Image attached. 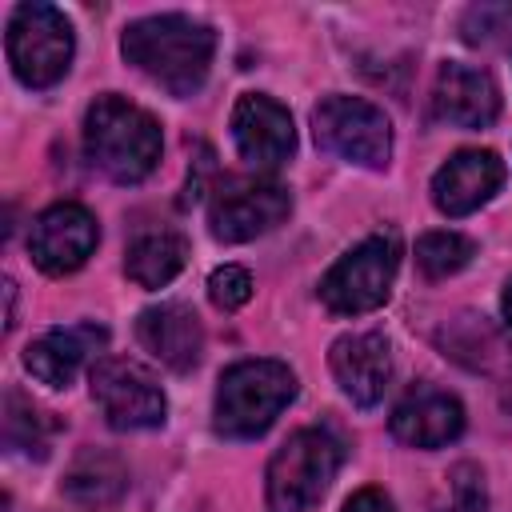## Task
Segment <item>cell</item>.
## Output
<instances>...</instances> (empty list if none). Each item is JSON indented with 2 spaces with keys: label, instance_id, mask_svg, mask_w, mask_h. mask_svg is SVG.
<instances>
[{
  "label": "cell",
  "instance_id": "6da1fadb",
  "mask_svg": "<svg viewBox=\"0 0 512 512\" xmlns=\"http://www.w3.org/2000/svg\"><path fill=\"white\" fill-rule=\"evenodd\" d=\"M124 60L172 96H192L208 80L216 56V32L184 12H160L132 20L120 36Z\"/></svg>",
  "mask_w": 512,
  "mask_h": 512
},
{
  "label": "cell",
  "instance_id": "7a4b0ae2",
  "mask_svg": "<svg viewBox=\"0 0 512 512\" xmlns=\"http://www.w3.org/2000/svg\"><path fill=\"white\" fill-rule=\"evenodd\" d=\"M160 124L140 104L104 92L84 112V152L116 184H140L160 164Z\"/></svg>",
  "mask_w": 512,
  "mask_h": 512
},
{
  "label": "cell",
  "instance_id": "3957f363",
  "mask_svg": "<svg viewBox=\"0 0 512 512\" xmlns=\"http://www.w3.org/2000/svg\"><path fill=\"white\" fill-rule=\"evenodd\" d=\"M296 376L280 360H240L216 384V432L228 440H256L292 404Z\"/></svg>",
  "mask_w": 512,
  "mask_h": 512
},
{
  "label": "cell",
  "instance_id": "277c9868",
  "mask_svg": "<svg viewBox=\"0 0 512 512\" xmlns=\"http://www.w3.org/2000/svg\"><path fill=\"white\" fill-rule=\"evenodd\" d=\"M340 460L344 448L328 428L292 432L268 460V476H264L268 512H308L328 492Z\"/></svg>",
  "mask_w": 512,
  "mask_h": 512
},
{
  "label": "cell",
  "instance_id": "5b68a950",
  "mask_svg": "<svg viewBox=\"0 0 512 512\" xmlns=\"http://www.w3.org/2000/svg\"><path fill=\"white\" fill-rule=\"evenodd\" d=\"M4 48L24 88H52L56 80H64L76 52L72 20L52 4H20L8 16Z\"/></svg>",
  "mask_w": 512,
  "mask_h": 512
},
{
  "label": "cell",
  "instance_id": "8992f818",
  "mask_svg": "<svg viewBox=\"0 0 512 512\" xmlns=\"http://www.w3.org/2000/svg\"><path fill=\"white\" fill-rule=\"evenodd\" d=\"M400 268V244L396 236H368L352 252H344L320 280V300L336 316H360L388 300L392 280Z\"/></svg>",
  "mask_w": 512,
  "mask_h": 512
},
{
  "label": "cell",
  "instance_id": "52a82bcc",
  "mask_svg": "<svg viewBox=\"0 0 512 512\" xmlns=\"http://www.w3.org/2000/svg\"><path fill=\"white\" fill-rule=\"evenodd\" d=\"M312 136L324 152L360 168H384L392 156L388 116L360 96H324L312 108Z\"/></svg>",
  "mask_w": 512,
  "mask_h": 512
},
{
  "label": "cell",
  "instance_id": "ba28073f",
  "mask_svg": "<svg viewBox=\"0 0 512 512\" xmlns=\"http://www.w3.org/2000/svg\"><path fill=\"white\" fill-rule=\"evenodd\" d=\"M92 400L100 404L104 420L120 432L160 428L168 416V400L152 372L124 356H104L92 364Z\"/></svg>",
  "mask_w": 512,
  "mask_h": 512
},
{
  "label": "cell",
  "instance_id": "9c48e42d",
  "mask_svg": "<svg viewBox=\"0 0 512 512\" xmlns=\"http://www.w3.org/2000/svg\"><path fill=\"white\" fill-rule=\"evenodd\" d=\"M292 212V196L276 180H232L212 196L208 228L224 244H244L276 224H284Z\"/></svg>",
  "mask_w": 512,
  "mask_h": 512
},
{
  "label": "cell",
  "instance_id": "30bf717a",
  "mask_svg": "<svg viewBox=\"0 0 512 512\" xmlns=\"http://www.w3.org/2000/svg\"><path fill=\"white\" fill-rule=\"evenodd\" d=\"M100 228L96 216L76 204V200H60L52 208H44L32 228H28V256L40 272L48 276H68L76 272L92 252H96Z\"/></svg>",
  "mask_w": 512,
  "mask_h": 512
},
{
  "label": "cell",
  "instance_id": "8fae6325",
  "mask_svg": "<svg viewBox=\"0 0 512 512\" xmlns=\"http://www.w3.org/2000/svg\"><path fill=\"white\" fill-rule=\"evenodd\" d=\"M232 140L252 168H280L296 148V128L280 100L248 92L232 108Z\"/></svg>",
  "mask_w": 512,
  "mask_h": 512
},
{
  "label": "cell",
  "instance_id": "7c38bea8",
  "mask_svg": "<svg viewBox=\"0 0 512 512\" xmlns=\"http://www.w3.org/2000/svg\"><path fill=\"white\" fill-rule=\"evenodd\" d=\"M504 184V160L488 148H464L456 156H448L436 176H432V204L460 220L468 212H476L480 204H488Z\"/></svg>",
  "mask_w": 512,
  "mask_h": 512
},
{
  "label": "cell",
  "instance_id": "4fadbf2b",
  "mask_svg": "<svg viewBox=\"0 0 512 512\" xmlns=\"http://www.w3.org/2000/svg\"><path fill=\"white\" fill-rule=\"evenodd\" d=\"M332 376L340 384V392L356 404V408H372L380 404L388 380H392V348L384 332H352L340 336L328 352Z\"/></svg>",
  "mask_w": 512,
  "mask_h": 512
},
{
  "label": "cell",
  "instance_id": "5bb4252c",
  "mask_svg": "<svg viewBox=\"0 0 512 512\" xmlns=\"http://www.w3.org/2000/svg\"><path fill=\"white\" fill-rule=\"evenodd\" d=\"M392 436L408 448H444L464 432V404L432 384H416L392 408Z\"/></svg>",
  "mask_w": 512,
  "mask_h": 512
},
{
  "label": "cell",
  "instance_id": "9a60e30c",
  "mask_svg": "<svg viewBox=\"0 0 512 512\" xmlns=\"http://www.w3.org/2000/svg\"><path fill=\"white\" fill-rule=\"evenodd\" d=\"M432 112L456 128H488L500 116V88L484 68L444 64L432 88Z\"/></svg>",
  "mask_w": 512,
  "mask_h": 512
},
{
  "label": "cell",
  "instance_id": "2e32d148",
  "mask_svg": "<svg viewBox=\"0 0 512 512\" xmlns=\"http://www.w3.org/2000/svg\"><path fill=\"white\" fill-rule=\"evenodd\" d=\"M136 340L144 344V352H152L172 372H192L200 364V352H204L200 316L180 300L144 308L136 320Z\"/></svg>",
  "mask_w": 512,
  "mask_h": 512
},
{
  "label": "cell",
  "instance_id": "e0dca14e",
  "mask_svg": "<svg viewBox=\"0 0 512 512\" xmlns=\"http://www.w3.org/2000/svg\"><path fill=\"white\" fill-rule=\"evenodd\" d=\"M108 344V328L104 324H68V328H52L44 332L36 344H28L24 352V368L48 384V388H68L76 380V372Z\"/></svg>",
  "mask_w": 512,
  "mask_h": 512
},
{
  "label": "cell",
  "instance_id": "ac0fdd59",
  "mask_svg": "<svg viewBox=\"0 0 512 512\" xmlns=\"http://www.w3.org/2000/svg\"><path fill=\"white\" fill-rule=\"evenodd\" d=\"M60 488L80 508H108L128 492V464L108 448H84L68 464Z\"/></svg>",
  "mask_w": 512,
  "mask_h": 512
},
{
  "label": "cell",
  "instance_id": "d6986e66",
  "mask_svg": "<svg viewBox=\"0 0 512 512\" xmlns=\"http://www.w3.org/2000/svg\"><path fill=\"white\" fill-rule=\"evenodd\" d=\"M184 264H188V240L172 228H156V232L136 236L128 244V256H124V272L140 288H164L168 280L180 276Z\"/></svg>",
  "mask_w": 512,
  "mask_h": 512
},
{
  "label": "cell",
  "instance_id": "ffe728a7",
  "mask_svg": "<svg viewBox=\"0 0 512 512\" xmlns=\"http://www.w3.org/2000/svg\"><path fill=\"white\" fill-rule=\"evenodd\" d=\"M52 432H56V420L48 412H40L32 400H24L12 388L4 392V444L12 452L44 460L48 444H52Z\"/></svg>",
  "mask_w": 512,
  "mask_h": 512
},
{
  "label": "cell",
  "instance_id": "44dd1931",
  "mask_svg": "<svg viewBox=\"0 0 512 512\" xmlns=\"http://www.w3.org/2000/svg\"><path fill=\"white\" fill-rule=\"evenodd\" d=\"M476 256V244L452 228H440V232H424L416 240V264L428 280H448L456 276L460 268H468V260Z\"/></svg>",
  "mask_w": 512,
  "mask_h": 512
},
{
  "label": "cell",
  "instance_id": "7402d4cb",
  "mask_svg": "<svg viewBox=\"0 0 512 512\" xmlns=\"http://www.w3.org/2000/svg\"><path fill=\"white\" fill-rule=\"evenodd\" d=\"M512 24V4H472L460 20V32L468 44H492Z\"/></svg>",
  "mask_w": 512,
  "mask_h": 512
},
{
  "label": "cell",
  "instance_id": "603a6c76",
  "mask_svg": "<svg viewBox=\"0 0 512 512\" xmlns=\"http://www.w3.org/2000/svg\"><path fill=\"white\" fill-rule=\"evenodd\" d=\"M208 296H212L216 308L236 312V308L248 304V296H252V276H248L240 264H224V268H216V272L208 276Z\"/></svg>",
  "mask_w": 512,
  "mask_h": 512
},
{
  "label": "cell",
  "instance_id": "cb8c5ba5",
  "mask_svg": "<svg viewBox=\"0 0 512 512\" xmlns=\"http://www.w3.org/2000/svg\"><path fill=\"white\" fill-rule=\"evenodd\" d=\"M452 504L456 512H484L488 508V492H484V472L464 460L452 468Z\"/></svg>",
  "mask_w": 512,
  "mask_h": 512
},
{
  "label": "cell",
  "instance_id": "d4e9b609",
  "mask_svg": "<svg viewBox=\"0 0 512 512\" xmlns=\"http://www.w3.org/2000/svg\"><path fill=\"white\" fill-rule=\"evenodd\" d=\"M340 512H396V508H392V500H388L380 488H360V492H352V496L344 500Z\"/></svg>",
  "mask_w": 512,
  "mask_h": 512
},
{
  "label": "cell",
  "instance_id": "484cf974",
  "mask_svg": "<svg viewBox=\"0 0 512 512\" xmlns=\"http://www.w3.org/2000/svg\"><path fill=\"white\" fill-rule=\"evenodd\" d=\"M500 312H504V324L512 328V280H508V288H504V300H500Z\"/></svg>",
  "mask_w": 512,
  "mask_h": 512
}]
</instances>
